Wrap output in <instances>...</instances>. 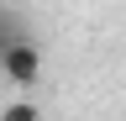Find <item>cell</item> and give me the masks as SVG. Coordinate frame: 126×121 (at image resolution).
Listing matches in <instances>:
<instances>
[{
    "label": "cell",
    "mask_w": 126,
    "mask_h": 121,
    "mask_svg": "<svg viewBox=\"0 0 126 121\" xmlns=\"http://www.w3.org/2000/svg\"><path fill=\"white\" fill-rule=\"evenodd\" d=\"M0 74H5L16 89H32V84L42 79V48H37V42L21 32V37H16L5 53H0Z\"/></svg>",
    "instance_id": "6da1fadb"
},
{
    "label": "cell",
    "mask_w": 126,
    "mask_h": 121,
    "mask_svg": "<svg viewBox=\"0 0 126 121\" xmlns=\"http://www.w3.org/2000/svg\"><path fill=\"white\" fill-rule=\"evenodd\" d=\"M0 121H42V111L32 100H11V105H0Z\"/></svg>",
    "instance_id": "7a4b0ae2"
},
{
    "label": "cell",
    "mask_w": 126,
    "mask_h": 121,
    "mask_svg": "<svg viewBox=\"0 0 126 121\" xmlns=\"http://www.w3.org/2000/svg\"><path fill=\"white\" fill-rule=\"evenodd\" d=\"M16 37H21V21H16V11H5V5H0V53H5Z\"/></svg>",
    "instance_id": "3957f363"
}]
</instances>
